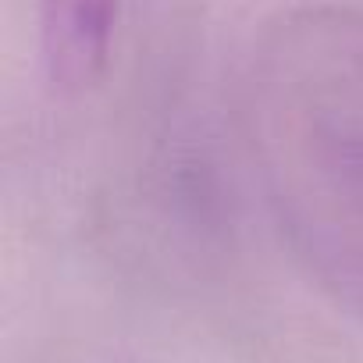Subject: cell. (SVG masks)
I'll return each mask as SVG.
<instances>
[{"label":"cell","mask_w":363,"mask_h":363,"mask_svg":"<svg viewBox=\"0 0 363 363\" xmlns=\"http://www.w3.org/2000/svg\"><path fill=\"white\" fill-rule=\"evenodd\" d=\"M118 0H43V50L50 79L65 89L89 86L111 50Z\"/></svg>","instance_id":"6da1fadb"}]
</instances>
